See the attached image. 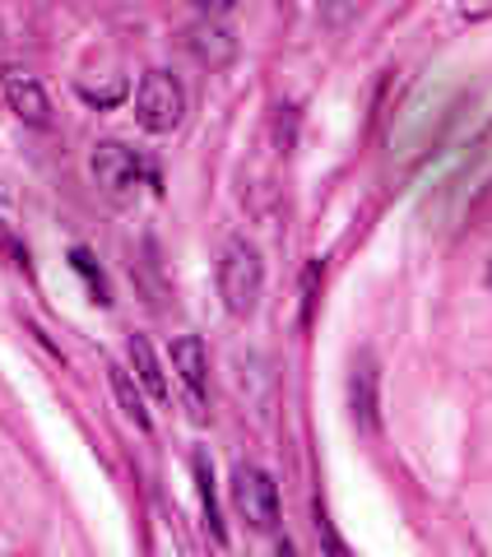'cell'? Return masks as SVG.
<instances>
[{
    "mask_svg": "<svg viewBox=\"0 0 492 557\" xmlns=\"http://www.w3.org/2000/svg\"><path fill=\"white\" fill-rule=\"evenodd\" d=\"M260 293H266V260H260L256 242L227 237L219 251V298L227 307V317L246 321L260 307Z\"/></svg>",
    "mask_w": 492,
    "mask_h": 557,
    "instance_id": "obj_1",
    "label": "cell"
},
{
    "mask_svg": "<svg viewBox=\"0 0 492 557\" xmlns=\"http://www.w3.org/2000/svg\"><path fill=\"white\" fill-rule=\"evenodd\" d=\"M135 121L149 135H172L186 121V84L172 70H149L135 89Z\"/></svg>",
    "mask_w": 492,
    "mask_h": 557,
    "instance_id": "obj_2",
    "label": "cell"
},
{
    "mask_svg": "<svg viewBox=\"0 0 492 557\" xmlns=\"http://www.w3.org/2000/svg\"><path fill=\"white\" fill-rule=\"evenodd\" d=\"M89 172H94L98 190L112 205H131L139 196V182H145V163H139V153L131 145H121V139H98L94 153H89Z\"/></svg>",
    "mask_w": 492,
    "mask_h": 557,
    "instance_id": "obj_3",
    "label": "cell"
},
{
    "mask_svg": "<svg viewBox=\"0 0 492 557\" xmlns=\"http://www.w3.org/2000/svg\"><path fill=\"white\" fill-rule=\"evenodd\" d=\"M233 502L237 511L246 516V525L260 530V534H274L279 530V487L266 469L256 465H237L233 469Z\"/></svg>",
    "mask_w": 492,
    "mask_h": 557,
    "instance_id": "obj_4",
    "label": "cell"
},
{
    "mask_svg": "<svg viewBox=\"0 0 492 557\" xmlns=\"http://www.w3.org/2000/svg\"><path fill=\"white\" fill-rule=\"evenodd\" d=\"M348 413H354L358 432H367V437L381 432V372L372 354H358L354 372H348Z\"/></svg>",
    "mask_w": 492,
    "mask_h": 557,
    "instance_id": "obj_5",
    "label": "cell"
},
{
    "mask_svg": "<svg viewBox=\"0 0 492 557\" xmlns=\"http://www.w3.org/2000/svg\"><path fill=\"white\" fill-rule=\"evenodd\" d=\"M0 89H5L10 112L20 116L24 126H38V131L51 126V98L38 84V75H28V70H5V75H0Z\"/></svg>",
    "mask_w": 492,
    "mask_h": 557,
    "instance_id": "obj_6",
    "label": "cell"
},
{
    "mask_svg": "<svg viewBox=\"0 0 492 557\" xmlns=\"http://www.w3.org/2000/svg\"><path fill=\"white\" fill-rule=\"evenodd\" d=\"M172 372H177V381L186 386L190 409L205 413V405H209V354H205L200 335H177L172 339Z\"/></svg>",
    "mask_w": 492,
    "mask_h": 557,
    "instance_id": "obj_7",
    "label": "cell"
},
{
    "mask_svg": "<svg viewBox=\"0 0 492 557\" xmlns=\"http://www.w3.org/2000/svg\"><path fill=\"white\" fill-rule=\"evenodd\" d=\"M186 51L196 57L200 65H209V70H223V65H233V57H237V38H233V28L227 24H219V20H196L186 28Z\"/></svg>",
    "mask_w": 492,
    "mask_h": 557,
    "instance_id": "obj_8",
    "label": "cell"
},
{
    "mask_svg": "<svg viewBox=\"0 0 492 557\" xmlns=\"http://www.w3.org/2000/svg\"><path fill=\"white\" fill-rule=\"evenodd\" d=\"M131 368H135V381L139 391H145L153 405H168L172 391H168V376H163V362H158L153 344L145 335H131Z\"/></svg>",
    "mask_w": 492,
    "mask_h": 557,
    "instance_id": "obj_9",
    "label": "cell"
},
{
    "mask_svg": "<svg viewBox=\"0 0 492 557\" xmlns=\"http://www.w3.org/2000/svg\"><path fill=\"white\" fill-rule=\"evenodd\" d=\"M108 381H112V395H116L121 413H126L139 432H149V428H153V418H149V409H145V391H139L135 381H131V372H126V368H116V362H108Z\"/></svg>",
    "mask_w": 492,
    "mask_h": 557,
    "instance_id": "obj_10",
    "label": "cell"
},
{
    "mask_svg": "<svg viewBox=\"0 0 492 557\" xmlns=\"http://www.w3.org/2000/svg\"><path fill=\"white\" fill-rule=\"evenodd\" d=\"M196 487H200V511H205V525H209V534L219 539V544H227V525H223V511H219V487H214V469H209V460H205V450L196 460Z\"/></svg>",
    "mask_w": 492,
    "mask_h": 557,
    "instance_id": "obj_11",
    "label": "cell"
},
{
    "mask_svg": "<svg viewBox=\"0 0 492 557\" xmlns=\"http://www.w3.org/2000/svg\"><path fill=\"white\" fill-rule=\"evenodd\" d=\"M70 270L84 278V288L94 293V302H98V307H112V284H108V274H102V265L94 260L89 247H75V251H70Z\"/></svg>",
    "mask_w": 492,
    "mask_h": 557,
    "instance_id": "obj_12",
    "label": "cell"
},
{
    "mask_svg": "<svg viewBox=\"0 0 492 557\" xmlns=\"http://www.w3.org/2000/svg\"><path fill=\"white\" fill-rule=\"evenodd\" d=\"M311 520H316V534H321V544H325V557H348L344 539H340V530H335V520H330V511L321 507V502L311 507Z\"/></svg>",
    "mask_w": 492,
    "mask_h": 557,
    "instance_id": "obj_13",
    "label": "cell"
},
{
    "mask_svg": "<svg viewBox=\"0 0 492 557\" xmlns=\"http://www.w3.org/2000/svg\"><path fill=\"white\" fill-rule=\"evenodd\" d=\"M79 98L89 102V108H116V102L126 98V79L108 84V89H94V84H79Z\"/></svg>",
    "mask_w": 492,
    "mask_h": 557,
    "instance_id": "obj_14",
    "label": "cell"
},
{
    "mask_svg": "<svg viewBox=\"0 0 492 557\" xmlns=\"http://www.w3.org/2000/svg\"><path fill=\"white\" fill-rule=\"evenodd\" d=\"M316 274H321V270H307V278H303V321L311 325V302H316Z\"/></svg>",
    "mask_w": 492,
    "mask_h": 557,
    "instance_id": "obj_15",
    "label": "cell"
},
{
    "mask_svg": "<svg viewBox=\"0 0 492 557\" xmlns=\"http://www.w3.org/2000/svg\"><path fill=\"white\" fill-rule=\"evenodd\" d=\"M274 557H303V553H297L293 539H279V544H274Z\"/></svg>",
    "mask_w": 492,
    "mask_h": 557,
    "instance_id": "obj_16",
    "label": "cell"
},
{
    "mask_svg": "<svg viewBox=\"0 0 492 557\" xmlns=\"http://www.w3.org/2000/svg\"><path fill=\"white\" fill-rule=\"evenodd\" d=\"M483 284H488V293H492V256H488V265H483Z\"/></svg>",
    "mask_w": 492,
    "mask_h": 557,
    "instance_id": "obj_17",
    "label": "cell"
}]
</instances>
